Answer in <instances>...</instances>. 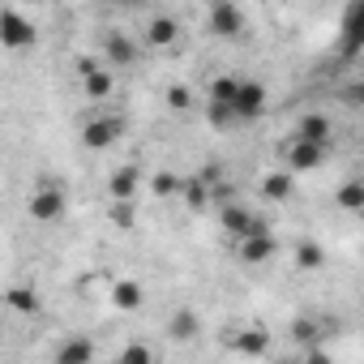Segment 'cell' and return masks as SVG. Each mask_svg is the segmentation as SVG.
I'll return each instance as SVG.
<instances>
[{"label":"cell","instance_id":"6da1fadb","mask_svg":"<svg viewBox=\"0 0 364 364\" xmlns=\"http://www.w3.org/2000/svg\"><path fill=\"white\" fill-rule=\"evenodd\" d=\"M240 86H245L240 73H219V77H210V86H206V112H210V120H215L219 129L236 124V99H240Z\"/></svg>","mask_w":364,"mask_h":364},{"label":"cell","instance_id":"7a4b0ae2","mask_svg":"<svg viewBox=\"0 0 364 364\" xmlns=\"http://www.w3.org/2000/svg\"><path fill=\"white\" fill-rule=\"evenodd\" d=\"M77 77H82V95L90 103H107L116 82H112V69L99 60V56H77Z\"/></svg>","mask_w":364,"mask_h":364},{"label":"cell","instance_id":"3957f363","mask_svg":"<svg viewBox=\"0 0 364 364\" xmlns=\"http://www.w3.org/2000/svg\"><path fill=\"white\" fill-rule=\"evenodd\" d=\"M334 48H338L343 60H351V56L364 52V0H355V5L343 9V18H338V43Z\"/></svg>","mask_w":364,"mask_h":364},{"label":"cell","instance_id":"277c9868","mask_svg":"<svg viewBox=\"0 0 364 364\" xmlns=\"http://www.w3.org/2000/svg\"><path fill=\"white\" fill-rule=\"evenodd\" d=\"M245 26H249V18H245L240 5H232V0H215V5L206 9V31L219 35V39H240Z\"/></svg>","mask_w":364,"mask_h":364},{"label":"cell","instance_id":"5b68a950","mask_svg":"<svg viewBox=\"0 0 364 364\" xmlns=\"http://www.w3.org/2000/svg\"><path fill=\"white\" fill-rule=\"evenodd\" d=\"M262 223H266V219H262L253 206H245V202H223V206H219V228H223L236 245H240L245 236H253Z\"/></svg>","mask_w":364,"mask_h":364},{"label":"cell","instance_id":"8992f818","mask_svg":"<svg viewBox=\"0 0 364 364\" xmlns=\"http://www.w3.org/2000/svg\"><path fill=\"white\" fill-rule=\"evenodd\" d=\"M274 253H279V236H274V228H270V223H262L253 236H245V240L236 245V257H240L245 266H266Z\"/></svg>","mask_w":364,"mask_h":364},{"label":"cell","instance_id":"52a82bcc","mask_svg":"<svg viewBox=\"0 0 364 364\" xmlns=\"http://www.w3.org/2000/svg\"><path fill=\"white\" fill-rule=\"evenodd\" d=\"M0 43H5L9 52L31 48L35 43V22L22 9H5V14H0Z\"/></svg>","mask_w":364,"mask_h":364},{"label":"cell","instance_id":"ba28073f","mask_svg":"<svg viewBox=\"0 0 364 364\" xmlns=\"http://www.w3.org/2000/svg\"><path fill=\"white\" fill-rule=\"evenodd\" d=\"M266 107H270V90H266L262 82L245 77L240 99H236V124H253V120H262V116H266Z\"/></svg>","mask_w":364,"mask_h":364},{"label":"cell","instance_id":"9c48e42d","mask_svg":"<svg viewBox=\"0 0 364 364\" xmlns=\"http://www.w3.org/2000/svg\"><path fill=\"white\" fill-rule=\"evenodd\" d=\"M137 39L133 35H124V31H107L103 35V65L107 69H129V65H137Z\"/></svg>","mask_w":364,"mask_h":364},{"label":"cell","instance_id":"30bf717a","mask_svg":"<svg viewBox=\"0 0 364 364\" xmlns=\"http://www.w3.org/2000/svg\"><path fill=\"white\" fill-rule=\"evenodd\" d=\"M120 133H124V120L120 116H95V120L82 124V146L86 150H107V146H116Z\"/></svg>","mask_w":364,"mask_h":364},{"label":"cell","instance_id":"8fae6325","mask_svg":"<svg viewBox=\"0 0 364 364\" xmlns=\"http://www.w3.org/2000/svg\"><path fill=\"white\" fill-rule=\"evenodd\" d=\"M31 219L35 223H56L60 215H65V206H69V198H65V189H56V185H43V189H35L31 193Z\"/></svg>","mask_w":364,"mask_h":364},{"label":"cell","instance_id":"7c38bea8","mask_svg":"<svg viewBox=\"0 0 364 364\" xmlns=\"http://www.w3.org/2000/svg\"><path fill=\"white\" fill-rule=\"evenodd\" d=\"M291 137H296V141H313V146H326V150H330L334 124H330V116H326V112H304V116L296 120Z\"/></svg>","mask_w":364,"mask_h":364},{"label":"cell","instance_id":"4fadbf2b","mask_svg":"<svg viewBox=\"0 0 364 364\" xmlns=\"http://www.w3.org/2000/svg\"><path fill=\"white\" fill-rule=\"evenodd\" d=\"M107 193H112V202H137V193H141V167L137 163L116 167L112 180H107Z\"/></svg>","mask_w":364,"mask_h":364},{"label":"cell","instance_id":"5bb4252c","mask_svg":"<svg viewBox=\"0 0 364 364\" xmlns=\"http://www.w3.org/2000/svg\"><path fill=\"white\" fill-rule=\"evenodd\" d=\"M326 163V146H313V141H296L287 137V171H317Z\"/></svg>","mask_w":364,"mask_h":364},{"label":"cell","instance_id":"9a60e30c","mask_svg":"<svg viewBox=\"0 0 364 364\" xmlns=\"http://www.w3.org/2000/svg\"><path fill=\"white\" fill-rule=\"evenodd\" d=\"M176 39H180V22H176L171 14H159V18H150V22H146V31H141V43H146V48H154V52L171 48Z\"/></svg>","mask_w":364,"mask_h":364},{"label":"cell","instance_id":"2e32d148","mask_svg":"<svg viewBox=\"0 0 364 364\" xmlns=\"http://www.w3.org/2000/svg\"><path fill=\"white\" fill-rule=\"evenodd\" d=\"M270 330H262V326H240L236 334H232V351L236 355H249V360H257V355H266L270 351Z\"/></svg>","mask_w":364,"mask_h":364},{"label":"cell","instance_id":"e0dca14e","mask_svg":"<svg viewBox=\"0 0 364 364\" xmlns=\"http://www.w3.org/2000/svg\"><path fill=\"white\" fill-rule=\"evenodd\" d=\"M112 309L116 313H137L141 304H146V291H141V283L137 279H112Z\"/></svg>","mask_w":364,"mask_h":364},{"label":"cell","instance_id":"ac0fdd59","mask_svg":"<svg viewBox=\"0 0 364 364\" xmlns=\"http://www.w3.org/2000/svg\"><path fill=\"white\" fill-rule=\"evenodd\" d=\"M198 330H202V321H198L193 309H171V317H167V334H171V343H193Z\"/></svg>","mask_w":364,"mask_h":364},{"label":"cell","instance_id":"d6986e66","mask_svg":"<svg viewBox=\"0 0 364 364\" xmlns=\"http://www.w3.org/2000/svg\"><path fill=\"white\" fill-rule=\"evenodd\" d=\"M257 189H262V198H266V202H274V206H279V202H287V198H291L296 176H291V171H266Z\"/></svg>","mask_w":364,"mask_h":364},{"label":"cell","instance_id":"ffe728a7","mask_svg":"<svg viewBox=\"0 0 364 364\" xmlns=\"http://www.w3.org/2000/svg\"><path fill=\"white\" fill-rule=\"evenodd\" d=\"M291 343H296L300 351L326 347V338H321V321H317V317H296V321H291Z\"/></svg>","mask_w":364,"mask_h":364},{"label":"cell","instance_id":"44dd1931","mask_svg":"<svg viewBox=\"0 0 364 364\" xmlns=\"http://www.w3.org/2000/svg\"><path fill=\"white\" fill-rule=\"evenodd\" d=\"M56 364H95V343H90V338H82V334L65 338V343H60V351H56Z\"/></svg>","mask_w":364,"mask_h":364},{"label":"cell","instance_id":"7402d4cb","mask_svg":"<svg viewBox=\"0 0 364 364\" xmlns=\"http://www.w3.org/2000/svg\"><path fill=\"white\" fill-rule=\"evenodd\" d=\"M334 202H338L347 215H364V180H360V176L343 180V185L334 189Z\"/></svg>","mask_w":364,"mask_h":364},{"label":"cell","instance_id":"603a6c76","mask_svg":"<svg viewBox=\"0 0 364 364\" xmlns=\"http://www.w3.org/2000/svg\"><path fill=\"white\" fill-rule=\"evenodd\" d=\"M210 198H215V185H210L202 171L185 180V206H189V210H206V206H210Z\"/></svg>","mask_w":364,"mask_h":364},{"label":"cell","instance_id":"cb8c5ba5","mask_svg":"<svg viewBox=\"0 0 364 364\" xmlns=\"http://www.w3.org/2000/svg\"><path fill=\"white\" fill-rule=\"evenodd\" d=\"M296 266L309 270V274L321 270V266H326V249H321L317 240H300V245H296Z\"/></svg>","mask_w":364,"mask_h":364},{"label":"cell","instance_id":"d4e9b609","mask_svg":"<svg viewBox=\"0 0 364 364\" xmlns=\"http://www.w3.org/2000/svg\"><path fill=\"white\" fill-rule=\"evenodd\" d=\"M5 304H9L14 313H22V317H31V313H39V291H35V287H9V296H5Z\"/></svg>","mask_w":364,"mask_h":364},{"label":"cell","instance_id":"484cf974","mask_svg":"<svg viewBox=\"0 0 364 364\" xmlns=\"http://www.w3.org/2000/svg\"><path fill=\"white\" fill-rule=\"evenodd\" d=\"M150 189H154V198H185V180L171 176V171H154Z\"/></svg>","mask_w":364,"mask_h":364},{"label":"cell","instance_id":"4316f807","mask_svg":"<svg viewBox=\"0 0 364 364\" xmlns=\"http://www.w3.org/2000/svg\"><path fill=\"white\" fill-rule=\"evenodd\" d=\"M116 364H154V347L141 343V338H133V343H124V351H120Z\"/></svg>","mask_w":364,"mask_h":364},{"label":"cell","instance_id":"83f0119b","mask_svg":"<svg viewBox=\"0 0 364 364\" xmlns=\"http://www.w3.org/2000/svg\"><path fill=\"white\" fill-rule=\"evenodd\" d=\"M107 215H112L116 228H133V223H137V202H112Z\"/></svg>","mask_w":364,"mask_h":364},{"label":"cell","instance_id":"f1b7e54d","mask_svg":"<svg viewBox=\"0 0 364 364\" xmlns=\"http://www.w3.org/2000/svg\"><path fill=\"white\" fill-rule=\"evenodd\" d=\"M167 103H171L176 112H189V107H193V90H189V86H167Z\"/></svg>","mask_w":364,"mask_h":364},{"label":"cell","instance_id":"f546056e","mask_svg":"<svg viewBox=\"0 0 364 364\" xmlns=\"http://www.w3.org/2000/svg\"><path fill=\"white\" fill-rule=\"evenodd\" d=\"M347 103H355V107H364V73L347 86Z\"/></svg>","mask_w":364,"mask_h":364},{"label":"cell","instance_id":"4dcf8cb0","mask_svg":"<svg viewBox=\"0 0 364 364\" xmlns=\"http://www.w3.org/2000/svg\"><path fill=\"white\" fill-rule=\"evenodd\" d=\"M304 364H334V360H330L326 347H313V351H304Z\"/></svg>","mask_w":364,"mask_h":364},{"label":"cell","instance_id":"1f68e13d","mask_svg":"<svg viewBox=\"0 0 364 364\" xmlns=\"http://www.w3.org/2000/svg\"><path fill=\"white\" fill-rule=\"evenodd\" d=\"M274 364H304V355H287V360H274Z\"/></svg>","mask_w":364,"mask_h":364}]
</instances>
